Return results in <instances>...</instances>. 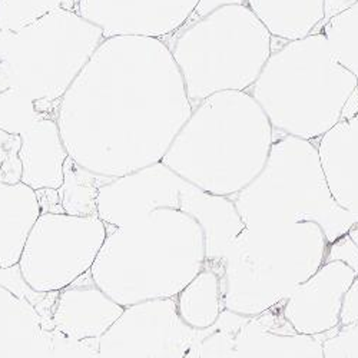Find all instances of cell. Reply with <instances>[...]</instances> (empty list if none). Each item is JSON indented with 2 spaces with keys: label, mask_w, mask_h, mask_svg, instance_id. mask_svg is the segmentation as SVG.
Masks as SVG:
<instances>
[{
  "label": "cell",
  "mask_w": 358,
  "mask_h": 358,
  "mask_svg": "<svg viewBox=\"0 0 358 358\" xmlns=\"http://www.w3.org/2000/svg\"><path fill=\"white\" fill-rule=\"evenodd\" d=\"M194 106L165 41L105 38L56 110L68 155L115 179L161 162Z\"/></svg>",
  "instance_id": "6da1fadb"
},
{
  "label": "cell",
  "mask_w": 358,
  "mask_h": 358,
  "mask_svg": "<svg viewBox=\"0 0 358 358\" xmlns=\"http://www.w3.org/2000/svg\"><path fill=\"white\" fill-rule=\"evenodd\" d=\"M106 229L91 275L122 307L173 298L205 266L203 229L181 208H155Z\"/></svg>",
  "instance_id": "7a4b0ae2"
},
{
  "label": "cell",
  "mask_w": 358,
  "mask_h": 358,
  "mask_svg": "<svg viewBox=\"0 0 358 358\" xmlns=\"http://www.w3.org/2000/svg\"><path fill=\"white\" fill-rule=\"evenodd\" d=\"M274 139L248 91H222L194 108L161 162L196 188L232 198L261 173Z\"/></svg>",
  "instance_id": "3957f363"
},
{
  "label": "cell",
  "mask_w": 358,
  "mask_h": 358,
  "mask_svg": "<svg viewBox=\"0 0 358 358\" xmlns=\"http://www.w3.org/2000/svg\"><path fill=\"white\" fill-rule=\"evenodd\" d=\"M358 78L337 62L322 34L273 49L248 89L280 135L317 142L341 121Z\"/></svg>",
  "instance_id": "277c9868"
},
{
  "label": "cell",
  "mask_w": 358,
  "mask_h": 358,
  "mask_svg": "<svg viewBox=\"0 0 358 358\" xmlns=\"http://www.w3.org/2000/svg\"><path fill=\"white\" fill-rule=\"evenodd\" d=\"M328 244L315 221L245 227L224 254V308L257 315L277 306L324 264Z\"/></svg>",
  "instance_id": "5b68a950"
},
{
  "label": "cell",
  "mask_w": 358,
  "mask_h": 358,
  "mask_svg": "<svg viewBox=\"0 0 358 358\" xmlns=\"http://www.w3.org/2000/svg\"><path fill=\"white\" fill-rule=\"evenodd\" d=\"M195 108L222 91H248L273 49V35L248 5L222 6L162 39Z\"/></svg>",
  "instance_id": "8992f818"
},
{
  "label": "cell",
  "mask_w": 358,
  "mask_h": 358,
  "mask_svg": "<svg viewBox=\"0 0 358 358\" xmlns=\"http://www.w3.org/2000/svg\"><path fill=\"white\" fill-rule=\"evenodd\" d=\"M79 13L57 9L19 31L0 29V91L20 92L56 116L62 96L103 41Z\"/></svg>",
  "instance_id": "52a82bcc"
},
{
  "label": "cell",
  "mask_w": 358,
  "mask_h": 358,
  "mask_svg": "<svg viewBox=\"0 0 358 358\" xmlns=\"http://www.w3.org/2000/svg\"><path fill=\"white\" fill-rule=\"evenodd\" d=\"M232 201L245 227L315 221L328 243L358 222L328 189L315 142L289 135L275 134L266 165Z\"/></svg>",
  "instance_id": "ba28073f"
},
{
  "label": "cell",
  "mask_w": 358,
  "mask_h": 358,
  "mask_svg": "<svg viewBox=\"0 0 358 358\" xmlns=\"http://www.w3.org/2000/svg\"><path fill=\"white\" fill-rule=\"evenodd\" d=\"M108 234L98 215L42 213L29 234L19 270L38 292H57L91 268Z\"/></svg>",
  "instance_id": "9c48e42d"
},
{
  "label": "cell",
  "mask_w": 358,
  "mask_h": 358,
  "mask_svg": "<svg viewBox=\"0 0 358 358\" xmlns=\"http://www.w3.org/2000/svg\"><path fill=\"white\" fill-rule=\"evenodd\" d=\"M324 338L296 333L280 303L257 315L222 310L189 358H324Z\"/></svg>",
  "instance_id": "30bf717a"
},
{
  "label": "cell",
  "mask_w": 358,
  "mask_h": 358,
  "mask_svg": "<svg viewBox=\"0 0 358 358\" xmlns=\"http://www.w3.org/2000/svg\"><path fill=\"white\" fill-rule=\"evenodd\" d=\"M194 330L178 314L173 298H157L125 307L99 338L103 358H189L206 336Z\"/></svg>",
  "instance_id": "8fae6325"
},
{
  "label": "cell",
  "mask_w": 358,
  "mask_h": 358,
  "mask_svg": "<svg viewBox=\"0 0 358 358\" xmlns=\"http://www.w3.org/2000/svg\"><path fill=\"white\" fill-rule=\"evenodd\" d=\"M199 0H79L83 19L103 38L148 36L165 39L182 27Z\"/></svg>",
  "instance_id": "7c38bea8"
},
{
  "label": "cell",
  "mask_w": 358,
  "mask_h": 358,
  "mask_svg": "<svg viewBox=\"0 0 358 358\" xmlns=\"http://www.w3.org/2000/svg\"><path fill=\"white\" fill-rule=\"evenodd\" d=\"M187 184L162 162L109 179L98 195V217L106 225L122 227L155 208H179Z\"/></svg>",
  "instance_id": "4fadbf2b"
},
{
  "label": "cell",
  "mask_w": 358,
  "mask_h": 358,
  "mask_svg": "<svg viewBox=\"0 0 358 358\" xmlns=\"http://www.w3.org/2000/svg\"><path fill=\"white\" fill-rule=\"evenodd\" d=\"M355 277V271L343 261L324 262L280 303L284 317L300 334L333 331L340 325L343 296Z\"/></svg>",
  "instance_id": "5bb4252c"
},
{
  "label": "cell",
  "mask_w": 358,
  "mask_h": 358,
  "mask_svg": "<svg viewBox=\"0 0 358 358\" xmlns=\"http://www.w3.org/2000/svg\"><path fill=\"white\" fill-rule=\"evenodd\" d=\"M94 281L91 271L57 291L52 311L55 333L73 341L101 338L124 313Z\"/></svg>",
  "instance_id": "9a60e30c"
},
{
  "label": "cell",
  "mask_w": 358,
  "mask_h": 358,
  "mask_svg": "<svg viewBox=\"0 0 358 358\" xmlns=\"http://www.w3.org/2000/svg\"><path fill=\"white\" fill-rule=\"evenodd\" d=\"M315 145L334 201L343 210L358 215V112L327 131Z\"/></svg>",
  "instance_id": "2e32d148"
},
{
  "label": "cell",
  "mask_w": 358,
  "mask_h": 358,
  "mask_svg": "<svg viewBox=\"0 0 358 358\" xmlns=\"http://www.w3.org/2000/svg\"><path fill=\"white\" fill-rule=\"evenodd\" d=\"M20 136L22 182L35 191L45 188L57 189L64 182V165L69 155L56 116L42 115Z\"/></svg>",
  "instance_id": "e0dca14e"
},
{
  "label": "cell",
  "mask_w": 358,
  "mask_h": 358,
  "mask_svg": "<svg viewBox=\"0 0 358 358\" xmlns=\"http://www.w3.org/2000/svg\"><path fill=\"white\" fill-rule=\"evenodd\" d=\"M181 210L194 215L205 234V265L222 273L224 254L245 224L229 196L214 195L187 184L181 195Z\"/></svg>",
  "instance_id": "ac0fdd59"
},
{
  "label": "cell",
  "mask_w": 358,
  "mask_h": 358,
  "mask_svg": "<svg viewBox=\"0 0 358 358\" xmlns=\"http://www.w3.org/2000/svg\"><path fill=\"white\" fill-rule=\"evenodd\" d=\"M41 214L34 188L23 182H0V270L19 264L27 236Z\"/></svg>",
  "instance_id": "d6986e66"
},
{
  "label": "cell",
  "mask_w": 358,
  "mask_h": 358,
  "mask_svg": "<svg viewBox=\"0 0 358 358\" xmlns=\"http://www.w3.org/2000/svg\"><path fill=\"white\" fill-rule=\"evenodd\" d=\"M248 6L274 38L298 41L320 34L324 0H248Z\"/></svg>",
  "instance_id": "ffe728a7"
},
{
  "label": "cell",
  "mask_w": 358,
  "mask_h": 358,
  "mask_svg": "<svg viewBox=\"0 0 358 358\" xmlns=\"http://www.w3.org/2000/svg\"><path fill=\"white\" fill-rule=\"evenodd\" d=\"M182 321L194 330L211 328L224 308L221 274L205 265L195 278L175 296Z\"/></svg>",
  "instance_id": "44dd1931"
},
{
  "label": "cell",
  "mask_w": 358,
  "mask_h": 358,
  "mask_svg": "<svg viewBox=\"0 0 358 358\" xmlns=\"http://www.w3.org/2000/svg\"><path fill=\"white\" fill-rule=\"evenodd\" d=\"M109 179L92 173L71 157L64 165V182L57 188L65 214L89 217L98 215V195Z\"/></svg>",
  "instance_id": "7402d4cb"
},
{
  "label": "cell",
  "mask_w": 358,
  "mask_h": 358,
  "mask_svg": "<svg viewBox=\"0 0 358 358\" xmlns=\"http://www.w3.org/2000/svg\"><path fill=\"white\" fill-rule=\"evenodd\" d=\"M320 34L325 36L337 62L358 78V2L325 22Z\"/></svg>",
  "instance_id": "603a6c76"
},
{
  "label": "cell",
  "mask_w": 358,
  "mask_h": 358,
  "mask_svg": "<svg viewBox=\"0 0 358 358\" xmlns=\"http://www.w3.org/2000/svg\"><path fill=\"white\" fill-rule=\"evenodd\" d=\"M79 0H0V29L19 31L57 9L76 12Z\"/></svg>",
  "instance_id": "cb8c5ba5"
},
{
  "label": "cell",
  "mask_w": 358,
  "mask_h": 358,
  "mask_svg": "<svg viewBox=\"0 0 358 358\" xmlns=\"http://www.w3.org/2000/svg\"><path fill=\"white\" fill-rule=\"evenodd\" d=\"M42 115L48 113L41 112L34 99L12 89L0 91V129L2 131L20 135Z\"/></svg>",
  "instance_id": "d4e9b609"
},
{
  "label": "cell",
  "mask_w": 358,
  "mask_h": 358,
  "mask_svg": "<svg viewBox=\"0 0 358 358\" xmlns=\"http://www.w3.org/2000/svg\"><path fill=\"white\" fill-rule=\"evenodd\" d=\"M324 358H358V321L338 325L325 333L322 341Z\"/></svg>",
  "instance_id": "484cf974"
},
{
  "label": "cell",
  "mask_w": 358,
  "mask_h": 358,
  "mask_svg": "<svg viewBox=\"0 0 358 358\" xmlns=\"http://www.w3.org/2000/svg\"><path fill=\"white\" fill-rule=\"evenodd\" d=\"M328 261H343L352 268L355 274H358V245L354 243L348 232L328 244L324 262Z\"/></svg>",
  "instance_id": "4316f807"
},
{
  "label": "cell",
  "mask_w": 358,
  "mask_h": 358,
  "mask_svg": "<svg viewBox=\"0 0 358 358\" xmlns=\"http://www.w3.org/2000/svg\"><path fill=\"white\" fill-rule=\"evenodd\" d=\"M355 321H358V278L357 277L343 296L340 325H347Z\"/></svg>",
  "instance_id": "83f0119b"
},
{
  "label": "cell",
  "mask_w": 358,
  "mask_h": 358,
  "mask_svg": "<svg viewBox=\"0 0 358 358\" xmlns=\"http://www.w3.org/2000/svg\"><path fill=\"white\" fill-rule=\"evenodd\" d=\"M229 5H248V0H199L195 10L189 16V19L185 23H192L203 16L210 15L211 12L222 8V6H229Z\"/></svg>",
  "instance_id": "f1b7e54d"
},
{
  "label": "cell",
  "mask_w": 358,
  "mask_h": 358,
  "mask_svg": "<svg viewBox=\"0 0 358 358\" xmlns=\"http://www.w3.org/2000/svg\"><path fill=\"white\" fill-rule=\"evenodd\" d=\"M23 176V165L19 155H15L0 164V182L5 184H20Z\"/></svg>",
  "instance_id": "f546056e"
},
{
  "label": "cell",
  "mask_w": 358,
  "mask_h": 358,
  "mask_svg": "<svg viewBox=\"0 0 358 358\" xmlns=\"http://www.w3.org/2000/svg\"><path fill=\"white\" fill-rule=\"evenodd\" d=\"M20 146L22 136L19 134H10L0 129V164L15 155H19Z\"/></svg>",
  "instance_id": "4dcf8cb0"
},
{
  "label": "cell",
  "mask_w": 358,
  "mask_h": 358,
  "mask_svg": "<svg viewBox=\"0 0 358 358\" xmlns=\"http://www.w3.org/2000/svg\"><path fill=\"white\" fill-rule=\"evenodd\" d=\"M358 0H324V19L321 22V26L330 20L331 17L340 15L341 12L350 9L354 6ZM320 26V29H321Z\"/></svg>",
  "instance_id": "1f68e13d"
},
{
  "label": "cell",
  "mask_w": 358,
  "mask_h": 358,
  "mask_svg": "<svg viewBox=\"0 0 358 358\" xmlns=\"http://www.w3.org/2000/svg\"><path fill=\"white\" fill-rule=\"evenodd\" d=\"M357 112H358V91H357V87H355V91L351 94V96L348 98V101L344 105L343 115H341V121H343V119L352 117Z\"/></svg>",
  "instance_id": "d6a6232c"
},
{
  "label": "cell",
  "mask_w": 358,
  "mask_h": 358,
  "mask_svg": "<svg viewBox=\"0 0 358 358\" xmlns=\"http://www.w3.org/2000/svg\"><path fill=\"white\" fill-rule=\"evenodd\" d=\"M348 235L352 238L354 243L358 245V222L354 224V225L348 229Z\"/></svg>",
  "instance_id": "836d02e7"
},
{
  "label": "cell",
  "mask_w": 358,
  "mask_h": 358,
  "mask_svg": "<svg viewBox=\"0 0 358 358\" xmlns=\"http://www.w3.org/2000/svg\"><path fill=\"white\" fill-rule=\"evenodd\" d=\"M357 91H358V85H357Z\"/></svg>",
  "instance_id": "e575fe53"
}]
</instances>
